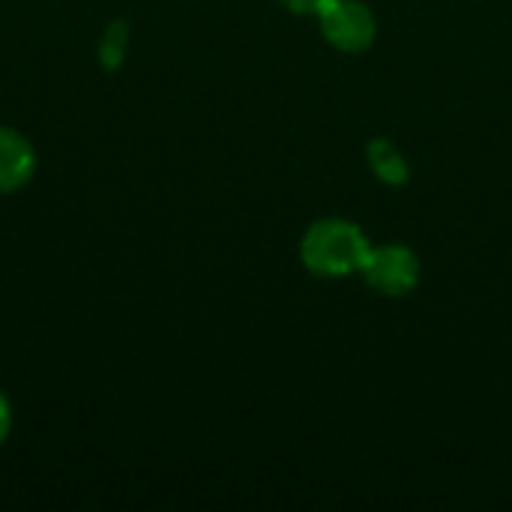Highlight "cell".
Segmentation results:
<instances>
[{"mask_svg":"<svg viewBox=\"0 0 512 512\" xmlns=\"http://www.w3.org/2000/svg\"><path fill=\"white\" fill-rule=\"evenodd\" d=\"M372 243L363 228L342 216L318 219L306 228L300 240V261L312 276L345 279L363 273Z\"/></svg>","mask_w":512,"mask_h":512,"instance_id":"cell-1","label":"cell"},{"mask_svg":"<svg viewBox=\"0 0 512 512\" xmlns=\"http://www.w3.org/2000/svg\"><path fill=\"white\" fill-rule=\"evenodd\" d=\"M315 18L324 39L342 54H360L372 48L378 36V18L363 0H330Z\"/></svg>","mask_w":512,"mask_h":512,"instance_id":"cell-2","label":"cell"},{"mask_svg":"<svg viewBox=\"0 0 512 512\" xmlns=\"http://www.w3.org/2000/svg\"><path fill=\"white\" fill-rule=\"evenodd\" d=\"M420 258L411 246L405 243H387V246H372L369 261L363 267V279L372 291L384 297H405L417 288L420 282Z\"/></svg>","mask_w":512,"mask_h":512,"instance_id":"cell-3","label":"cell"},{"mask_svg":"<svg viewBox=\"0 0 512 512\" xmlns=\"http://www.w3.org/2000/svg\"><path fill=\"white\" fill-rule=\"evenodd\" d=\"M33 171H36V153L30 141L15 129L0 126V195L27 186Z\"/></svg>","mask_w":512,"mask_h":512,"instance_id":"cell-4","label":"cell"},{"mask_svg":"<svg viewBox=\"0 0 512 512\" xmlns=\"http://www.w3.org/2000/svg\"><path fill=\"white\" fill-rule=\"evenodd\" d=\"M366 159L372 174L384 183V186H405L411 177V165L402 156V150L390 141V138H372L366 147Z\"/></svg>","mask_w":512,"mask_h":512,"instance_id":"cell-5","label":"cell"},{"mask_svg":"<svg viewBox=\"0 0 512 512\" xmlns=\"http://www.w3.org/2000/svg\"><path fill=\"white\" fill-rule=\"evenodd\" d=\"M126 45H129V24L126 21H111L108 30L102 33V42H99V60H102V66L108 72L123 66Z\"/></svg>","mask_w":512,"mask_h":512,"instance_id":"cell-6","label":"cell"},{"mask_svg":"<svg viewBox=\"0 0 512 512\" xmlns=\"http://www.w3.org/2000/svg\"><path fill=\"white\" fill-rule=\"evenodd\" d=\"M279 6H285L291 15H318L330 0H276Z\"/></svg>","mask_w":512,"mask_h":512,"instance_id":"cell-7","label":"cell"},{"mask_svg":"<svg viewBox=\"0 0 512 512\" xmlns=\"http://www.w3.org/2000/svg\"><path fill=\"white\" fill-rule=\"evenodd\" d=\"M9 429H12V408H9L6 396L0 393V447L9 438Z\"/></svg>","mask_w":512,"mask_h":512,"instance_id":"cell-8","label":"cell"}]
</instances>
